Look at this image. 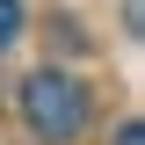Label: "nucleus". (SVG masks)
I'll return each instance as SVG.
<instances>
[{
	"label": "nucleus",
	"mask_w": 145,
	"mask_h": 145,
	"mask_svg": "<svg viewBox=\"0 0 145 145\" xmlns=\"http://www.w3.org/2000/svg\"><path fill=\"white\" fill-rule=\"evenodd\" d=\"M116 145H145V131H138V123H123V131H116Z\"/></svg>",
	"instance_id": "3"
},
{
	"label": "nucleus",
	"mask_w": 145,
	"mask_h": 145,
	"mask_svg": "<svg viewBox=\"0 0 145 145\" xmlns=\"http://www.w3.org/2000/svg\"><path fill=\"white\" fill-rule=\"evenodd\" d=\"M22 36V0H0V51Z\"/></svg>",
	"instance_id": "2"
},
{
	"label": "nucleus",
	"mask_w": 145,
	"mask_h": 145,
	"mask_svg": "<svg viewBox=\"0 0 145 145\" xmlns=\"http://www.w3.org/2000/svg\"><path fill=\"white\" fill-rule=\"evenodd\" d=\"M22 116H29L36 138H80V123H87V87L72 80V72H29V87H22Z\"/></svg>",
	"instance_id": "1"
}]
</instances>
